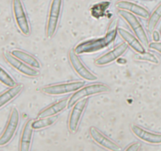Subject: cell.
I'll return each instance as SVG.
<instances>
[{
    "label": "cell",
    "instance_id": "1",
    "mask_svg": "<svg viewBox=\"0 0 161 151\" xmlns=\"http://www.w3.org/2000/svg\"><path fill=\"white\" fill-rule=\"evenodd\" d=\"M117 28V20H113L110 24L106 34L103 37L91 39L80 42L74 48V50L77 54H83L99 51L100 50L108 47L116 39V35L118 33Z\"/></svg>",
    "mask_w": 161,
    "mask_h": 151
},
{
    "label": "cell",
    "instance_id": "2",
    "mask_svg": "<svg viewBox=\"0 0 161 151\" xmlns=\"http://www.w3.org/2000/svg\"><path fill=\"white\" fill-rule=\"evenodd\" d=\"M109 91H111L110 87L102 83H92V84L83 87L78 91L74 92V94L69 98L68 107H72L78 101L83 98H86L90 96L96 95V94L108 93Z\"/></svg>",
    "mask_w": 161,
    "mask_h": 151
},
{
    "label": "cell",
    "instance_id": "3",
    "mask_svg": "<svg viewBox=\"0 0 161 151\" xmlns=\"http://www.w3.org/2000/svg\"><path fill=\"white\" fill-rule=\"evenodd\" d=\"M63 0H51L49 8L46 33L48 39H52L56 34L62 10Z\"/></svg>",
    "mask_w": 161,
    "mask_h": 151
},
{
    "label": "cell",
    "instance_id": "4",
    "mask_svg": "<svg viewBox=\"0 0 161 151\" xmlns=\"http://www.w3.org/2000/svg\"><path fill=\"white\" fill-rule=\"evenodd\" d=\"M118 14L123 19H124V20L127 22V25L131 28L134 34L142 42L143 45L149 46V41L147 32L146 31L144 27L142 25L141 21L138 20L137 16L132 13L129 12V11L124 10V9H119Z\"/></svg>",
    "mask_w": 161,
    "mask_h": 151
},
{
    "label": "cell",
    "instance_id": "5",
    "mask_svg": "<svg viewBox=\"0 0 161 151\" xmlns=\"http://www.w3.org/2000/svg\"><path fill=\"white\" fill-rule=\"evenodd\" d=\"M12 10L17 28L24 36L31 34V27L22 0H13Z\"/></svg>",
    "mask_w": 161,
    "mask_h": 151
},
{
    "label": "cell",
    "instance_id": "6",
    "mask_svg": "<svg viewBox=\"0 0 161 151\" xmlns=\"http://www.w3.org/2000/svg\"><path fill=\"white\" fill-rule=\"evenodd\" d=\"M20 112L16 107L11 109L7 124L0 137V146L9 144L15 135L20 124Z\"/></svg>",
    "mask_w": 161,
    "mask_h": 151
},
{
    "label": "cell",
    "instance_id": "7",
    "mask_svg": "<svg viewBox=\"0 0 161 151\" xmlns=\"http://www.w3.org/2000/svg\"><path fill=\"white\" fill-rule=\"evenodd\" d=\"M83 86H84V82L83 81L66 82V83L45 86L42 88V91L49 95H61V94L75 92Z\"/></svg>",
    "mask_w": 161,
    "mask_h": 151
},
{
    "label": "cell",
    "instance_id": "8",
    "mask_svg": "<svg viewBox=\"0 0 161 151\" xmlns=\"http://www.w3.org/2000/svg\"><path fill=\"white\" fill-rule=\"evenodd\" d=\"M87 103L88 99L86 98H83L78 101L72 106L70 115H69V121H68V127H69V130L70 131L71 133L75 134L77 132L80 121H81L82 116L86 109Z\"/></svg>",
    "mask_w": 161,
    "mask_h": 151
},
{
    "label": "cell",
    "instance_id": "9",
    "mask_svg": "<svg viewBox=\"0 0 161 151\" xmlns=\"http://www.w3.org/2000/svg\"><path fill=\"white\" fill-rule=\"evenodd\" d=\"M69 58L72 67L81 78L85 80H88V81H95L97 80V76L86 68V66L83 64L78 54L75 53L74 49L69 51Z\"/></svg>",
    "mask_w": 161,
    "mask_h": 151
},
{
    "label": "cell",
    "instance_id": "10",
    "mask_svg": "<svg viewBox=\"0 0 161 151\" xmlns=\"http://www.w3.org/2000/svg\"><path fill=\"white\" fill-rule=\"evenodd\" d=\"M4 58L6 61L9 63V65L12 66L14 69H15L20 73L30 77H36L39 76V72L37 69H35V68L27 64L24 61H20V59L14 57L11 53H9L8 52H5Z\"/></svg>",
    "mask_w": 161,
    "mask_h": 151
},
{
    "label": "cell",
    "instance_id": "11",
    "mask_svg": "<svg viewBox=\"0 0 161 151\" xmlns=\"http://www.w3.org/2000/svg\"><path fill=\"white\" fill-rule=\"evenodd\" d=\"M128 47L129 46L125 42H122L119 45L116 46L113 50H109L105 54L97 58L94 61V64L97 66H105L111 64L113 61H116L118 58H120L121 56H123L126 53Z\"/></svg>",
    "mask_w": 161,
    "mask_h": 151
},
{
    "label": "cell",
    "instance_id": "12",
    "mask_svg": "<svg viewBox=\"0 0 161 151\" xmlns=\"http://www.w3.org/2000/svg\"><path fill=\"white\" fill-rule=\"evenodd\" d=\"M89 131L91 138L94 140V143H96L100 146L113 151H119L122 149V148L119 146V144H117L113 140L110 139L108 137L105 136L101 131L96 128L95 127H90Z\"/></svg>",
    "mask_w": 161,
    "mask_h": 151
},
{
    "label": "cell",
    "instance_id": "13",
    "mask_svg": "<svg viewBox=\"0 0 161 151\" xmlns=\"http://www.w3.org/2000/svg\"><path fill=\"white\" fill-rule=\"evenodd\" d=\"M132 133L142 141L149 144H161V134L149 131L138 124L130 126Z\"/></svg>",
    "mask_w": 161,
    "mask_h": 151
},
{
    "label": "cell",
    "instance_id": "14",
    "mask_svg": "<svg viewBox=\"0 0 161 151\" xmlns=\"http://www.w3.org/2000/svg\"><path fill=\"white\" fill-rule=\"evenodd\" d=\"M116 6L119 9L129 11L142 18H149V14H150L149 11L146 7L136 3L129 1V0H119L116 3Z\"/></svg>",
    "mask_w": 161,
    "mask_h": 151
},
{
    "label": "cell",
    "instance_id": "15",
    "mask_svg": "<svg viewBox=\"0 0 161 151\" xmlns=\"http://www.w3.org/2000/svg\"><path fill=\"white\" fill-rule=\"evenodd\" d=\"M117 31L118 34L124 39V42L130 48L133 49L137 53H142L146 52V48L143 46L142 42L138 39V38L136 36H134L130 31H127L125 28H121V27H118Z\"/></svg>",
    "mask_w": 161,
    "mask_h": 151
},
{
    "label": "cell",
    "instance_id": "16",
    "mask_svg": "<svg viewBox=\"0 0 161 151\" xmlns=\"http://www.w3.org/2000/svg\"><path fill=\"white\" fill-rule=\"evenodd\" d=\"M32 119H28L25 122L23 129H22L20 139V148H19L20 151H28L31 149L33 131H34V128L32 127Z\"/></svg>",
    "mask_w": 161,
    "mask_h": 151
},
{
    "label": "cell",
    "instance_id": "17",
    "mask_svg": "<svg viewBox=\"0 0 161 151\" xmlns=\"http://www.w3.org/2000/svg\"><path fill=\"white\" fill-rule=\"evenodd\" d=\"M69 98H64L61 99L55 103L49 105L46 109H42L40 113L38 114V118H43L48 117V116H56L61 111L65 109L69 105Z\"/></svg>",
    "mask_w": 161,
    "mask_h": 151
},
{
    "label": "cell",
    "instance_id": "18",
    "mask_svg": "<svg viewBox=\"0 0 161 151\" xmlns=\"http://www.w3.org/2000/svg\"><path fill=\"white\" fill-rule=\"evenodd\" d=\"M23 89L24 84L18 83V84H16L15 86L11 87L9 89H8L5 92L2 93L1 96H0V107L3 108L5 105L8 104L13 99L17 97L20 94V92H21Z\"/></svg>",
    "mask_w": 161,
    "mask_h": 151
},
{
    "label": "cell",
    "instance_id": "19",
    "mask_svg": "<svg viewBox=\"0 0 161 151\" xmlns=\"http://www.w3.org/2000/svg\"><path fill=\"white\" fill-rule=\"evenodd\" d=\"M11 53L16 57L17 58L20 59V61H24L28 65L35 68V69H39L41 68V64L39 60L36 58H35L33 55L27 53V52L23 51L21 50H13L11 51Z\"/></svg>",
    "mask_w": 161,
    "mask_h": 151
},
{
    "label": "cell",
    "instance_id": "20",
    "mask_svg": "<svg viewBox=\"0 0 161 151\" xmlns=\"http://www.w3.org/2000/svg\"><path fill=\"white\" fill-rule=\"evenodd\" d=\"M161 20V3L157 5V7L149 14L148 18L147 27L149 31H153L157 28V25Z\"/></svg>",
    "mask_w": 161,
    "mask_h": 151
},
{
    "label": "cell",
    "instance_id": "21",
    "mask_svg": "<svg viewBox=\"0 0 161 151\" xmlns=\"http://www.w3.org/2000/svg\"><path fill=\"white\" fill-rule=\"evenodd\" d=\"M58 117L56 116H48V117L39 118L38 120H33L32 127L34 130H40V129L46 128L53 125L58 120Z\"/></svg>",
    "mask_w": 161,
    "mask_h": 151
},
{
    "label": "cell",
    "instance_id": "22",
    "mask_svg": "<svg viewBox=\"0 0 161 151\" xmlns=\"http://www.w3.org/2000/svg\"><path fill=\"white\" fill-rule=\"evenodd\" d=\"M0 80H1L2 83L9 87H14L17 84L14 79L11 77V76L3 67L0 69Z\"/></svg>",
    "mask_w": 161,
    "mask_h": 151
},
{
    "label": "cell",
    "instance_id": "23",
    "mask_svg": "<svg viewBox=\"0 0 161 151\" xmlns=\"http://www.w3.org/2000/svg\"><path fill=\"white\" fill-rule=\"evenodd\" d=\"M135 59L138 61H146L149 62L153 63V64H159V59L155 54L150 52H144L142 53H138L135 56Z\"/></svg>",
    "mask_w": 161,
    "mask_h": 151
},
{
    "label": "cell",
    "instance_id": "24",
    "mask_svg": "<svg viewBox=\"0 0 161 151\" xmlns=\"http://www.w3.org/2000/svg\"><path fill=\"white\" fill-rule=\"evenodd\" d=\"M149 48L151 49V50H156V51H157L161 54V42H159V41L158 42L154 41V42H149Z\"/></svg>",
    "mask_w": 161,
    "mask_h": 151
},
{
    "label": "cell",
    "instance_id": "25",
    "mask_svg": "<svg viewBox=\"0 0 161 151\" xmlns=\"http://www.w3.org/2000/svg\"><path fill=\"white\" fill-rule=\"evenodd\" d=\"M142 148V144L141 143H138V142H135V143H131V144L129 145L127 148H126V150H132V151H138L140 150Z\"/></svg>",
    "mask_w": 161,
    "mask_h": 151
},
{
    "label": "cell",
    "instance_id": "26",
    "mask_svg": "<svg viewBox=\"0 0 161 151\" xmlns=\"http://www.w3.org/2000/svg\"><path fill=\"white\" fill-rule=\"evenodd\" d=\"M153 40L156 41V42H158V41H160V34H159L158 31H153Z\"/></svg>",
    "mask_w": 161,
    "mask_h": 151
}]
</instances>
